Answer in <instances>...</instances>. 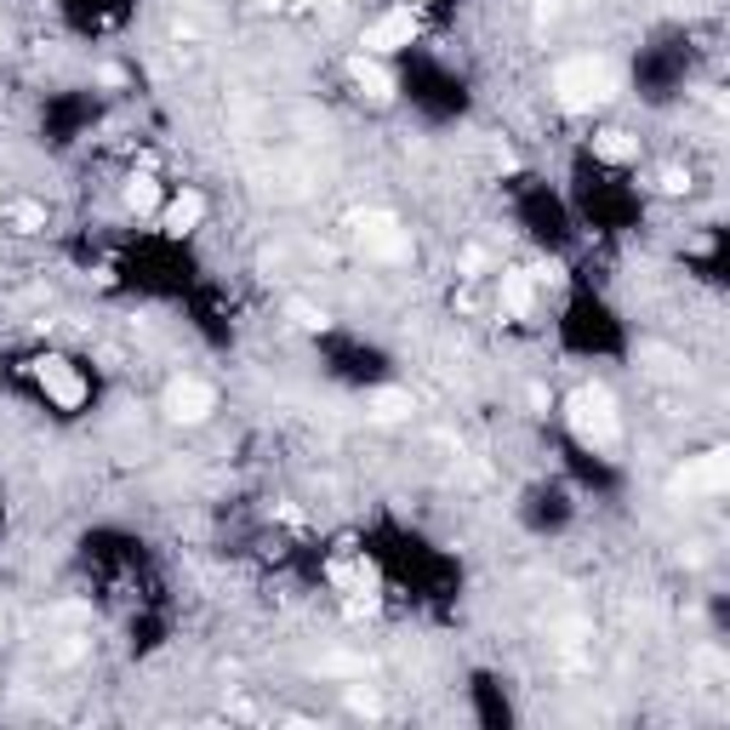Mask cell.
I'll return each mask as SVG.
<instances>
[{"label": "cell", "mask_w": 730, "mask_h": 730, "mask_svg": "<svg viewBox=\"0 0 730 730\" xmlns=\"http://www.w3.org/2000/svg\"><path fill=\"white\" fill-rule=\"evenodd\" d=\"M553 98H560V109L571 114H594L599 103L617 98V69H610V57H565L560 69H553Z\"/></svg>", "instance_id": "1"}, {"label": "cell", "mask_w": 730, "mask_h": 730, "mask_svg": "<svg viewBox=\"0 0 730 730\" xmlns=\"http://www.w3.org/2000/svg\"><path fill=\"white\" fill-rule=\"evenodd\" d=\"M565 423L582 446L594 451H617L622 446V412H617V394L599 389V383H582L571 400H565Z\"/></svg>", "instance_id": "2"}, {"label": "cell", "mask_w": 730, "mask_h": 730, "mask_svg": "<svg viewBox=\"0 0 730 730\" xmlns=\"http://www.w3.org/2000/svg\"><path fill=\"white\" fill-rule=\"evenodd\" d=\"M355 240L377 262H405L412 257V228H405L394 212H360L355 217Z\"/></svg>", "instance_id": "3"}, {"label": "cell", "mask_w": 730, "mask_h": 730, "mask_svg": "<svg viewBox=\"0 0 730 730\" xmlns=\"http://www.w3.org/2000/svg\"><path fill=\"white\" fill-rule=\"evenodd\" d=\"M417 29H423L417 7H389V12L360 35V46H366L371 57H389V52H400V46H412V41H417Z\"/></svg>", "instance_id": "4"}, {"label": "cell", "mask_w": 730, "mask_h": 730, "mask_svg": "<svg viewBox=\"0 0 730 730\" xmlns=\"http://www.w3.org/2000/svg\"><path fill=\"white\" fill-rule=\"evenodd\" d=\"M725 485H730V451L714 446L696 462H685V474L674 480V496H725Z\"/></svg>", "instance_id": "5"}, {"label": "cell", "mask_w": 730, "mask_h": 730, "mask_svg": "<svg viewBox=\"0 0 730 730\" xmlns=\"http://www.w3.org/2000/svg\"><path fill=\"white\" fill-rule=\"evenodd\" d=\"M217 412V389L200 383V377H178V383L166 389V417L171 423H206Z\"/></svg>", "instance_id": "6"}, {"label": "cell", "mask_w": 730, "mask_h": 730, "mask_svg": "<svg viewBox=\"0 0 730 730\" xmlns=\"http://www.w3.org/2000/svg\"><path fill=\"white\" fill-rule=\"evenodd\" d=\"M29 371H35V383L46 389V400H52V405H64V412H75V405L86 400V377H80V371H75L69 360L46 355V360H35Z\"/></svg>", "instance_id": "7"}, {"label": "cell", "mask_w": 730, "mask_h": 730, "mask_svg": "<svg viewBox=\"0 0 730 730\" xmlns=\"http://www.w3.org/2000/svg\"><path fill=\"white\" fill-rule=\"evenodd\" d=\"M348 75H355L360 98H371V103H389V98H394V75L377 64L371 52H355V57H348Z\"/></svg>", "instance_id": "8"}, {"label": "cell", "mask_w": 730, "mask_h": 730, "mask_svg": "<svg viewBox=\"0 0 730 730\" xmlns=\"http://www.w3.org/2000/svg\"><path fill=\"white\" fill-rule=\"evenodd\" d=\"M537 308V280L531 269H503V314L508 319H531Z\"/></svg>", "instance_id": "9"}, {"label": "cell", "mask_w": 730, "mask_h": 730, "mask_svg": "<svg viewBox=\"0 0 730 730\" xmlns=\"http://www.w3.org/2000/svg\"><path fill=\"white\" fill-rule=\"evenodd\" d=\"M160 223H166V235H189V228H200L206 223V194L183 189L171 206H160Z\"/></svg>", "instance_id": "10"}, {"label": "cell", "mask_w": 730, "mask_h": 730, "mask_svg": "<svg viewBox=\"0 0 730 730\" xmlns=\"http://www.w3.org/2000/svg\"><path fill=\"white\" fill-rule=\"evenodd\" d=\"M121 200H126V212H137V217H155V212H160V183L149 178V171H137V178H126Z\"/></svg>", "instance_id": "11"}, {"label": "cell", "mask_w": 730, "mask_h": 730, "mask_svg": "<svg viewBox=\"0 0 730 730\" xmlns=\"http://www.w3.org/2000/svg\"><path fill=\"white\" fill-rule=\"evenodd\" d=\"M366 417L371 423H405V417H412V394H405V389H377L371 405H366Z\"/></svg>", "instance_id": "12"}, {"label": "cell", "mask_w": 730, "mask_h": 730, "mask_svg": "<svg viewBox=\"0 0 730 730\" xmlns=\"http://www.w3.org/2000/svg\"><path fill=\"white\" fill-rule=\"evenodd\" d=\"M594 155H599L605 166H628V160H639V143H633L628 132L610 126V132H599V137H594Z\"/></svg>", "instance_id": "13"}, {"label": "cell", "mask_w": 730, "mask_h": 730, "mask_svg": "<svg viewBox=\"0 0 730 730\" xmlns=\"http://www.w3.org/2000/svg\"><path fill=\"white\" fill-rule=\"evenodd\" d=\"M7 217L18 223V235H35V228H46V206H35V200H18Z\"/></svg>", "instance_id": "14"}, {"label": "cell", "mask_w": 730, "mask_h": 730, "mask_svg": "<svg viewBox=\"0 0 730 730\" xmlns=\"http://www.w3.org/2000/svg\"><path fill=\"white\" fill-rule=\"evenodd\" d=\"M291 319H297L303 332H326V326H332L326 308H314V303H303V297H291Z\"/></svg>", "instance_id": "15"}, {"label": "cell", "mask_w": 730, "mask_h": 730, "mask_svg": "<svg viewBox=\"0 0 730 730\" xmlns=\"http://www.w3.org/2000/svg\"><path fill=\"white\" fill-rule=\"evenodd\" d=\"M348 708H355V714H383V703H377V690H348Z\"/></svg>", "instance_id": "16"}, {"label": "cell", "mask_w": 730, "mask_h": 730, "mask_svg": "<svg viewBox=\"0 0 730 730\" xmlns=\"http://www.w3.org/2000/svg\"><path fill=\"white\" fill-rule=\"evenodd\" d=\"M531 280H537V285H553V291H560V285H565V269H560V262H542V269H531Z\"/></svg>", "instance_id": "17"}, {"label": "cell", "mask_w": 730, "mask_h": 730, "mask_svg": "<svg viewBox=\"0 0 730 730\" xmlns=\"http://www.w3.org/2000/svg\"><path fill=\"white\" fill-rule=\"evenodd\" d=\"M485 262H491V257H485V246H469V251H462V274H480Z\"/></svg>", "instance_id": "18"}, {"label": "cell", "mask_w": 730, "mask_h": 730, "mask_svg": "<svg viewBox=\"0 0 730 730\" xmlns=\"http://www.w3.org/2000/svg\"><path fill=\"white\" fill-rule=\"evenodd\" d=\"M685 189H690L685 171H662V194H685Z\"/></svg>", "instance_id": "19"}, {"label": "cell", "mask_w": 730, "mask_h": 730, "mask_svg": "<svg viewBox=\"0 0 730 730\" xmlns=\"http://www.w3.org/2000/svg\"><path fill=\"white\" fill-rule=\"evenodd\" d=\"M257 7H262V12H280V7H291V0H257Z\"/></svg>", "instance_id": "20"}, {"label": "cell", "mask_w": 730, "mask_h": 730, "mask_svg": "<svg viewBox=\"0 0 730 730\" xmlns=\"http://www.w3.org/2000/svg\"><path fill=\"white\" fill-rule=\"evenodd\" d=\"M308 7H342V0H308Z\"/></svg>", "instance_id": "21"}]
</instances>
